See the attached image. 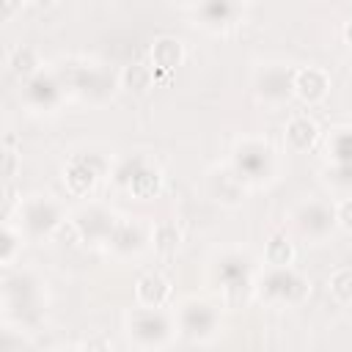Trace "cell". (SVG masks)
Segmentation results:
<instances>
[{"instance_id":"1","label":"cell","mask_w":352,"mask_h":352,"mask_svg":"<svg viewBox=\"0 0 352 352\" xmlns=\"http://www.w3.org/2000/svg\"><path fill=\"white\" fill-rule=\"evenodd\" d=\"M168 292H170V286H168V280H165L160 272L143 275V278L138 280V297H140V302H146V305H162L165 297H168Z\"/></svg>"},{"instance_id":"2","label":"cell","mask_w":352,"mask_h":352,"mask_svg":"<svg viewBox=\"0 0 352 352\" xmlns=\"http://www.w3.org/2000/svg\"><path fill=\"white\" fill-rule=\"evenodd\" d=\"M294 88H297V94H300L305 102H316V99L324 96V91H327V80H324V74H322L319 69H305V72L297 74Z\"/></svg>"},{"instance_id":"3","label":"cell","mask_w":352,"mask_h":352,"mask_svg":"<svg viewBox=\"0 0 352 352\" xmlns=\"http://www.w3.org/2000/svg\"><path fill=\"white\" fill-rule=\"evenodd\" d=\"M286 140H289L294 148H308V146L316 140V126H314V121H308V118H292V121H289V129H286Z\"/></svg>"},{"instance_id":"4","label":"cell","mask_w":352,"mask_h":352,"mask_svg":"<svg viewBox=\"0 0 352 352\" xmlns=\"http://www.w3.org/2000/svg\"><path fill=\"white\" fill-rule=\"evenodd\" d=\"M179 58H182L179 41H173V38L157 41V47H154V60H157L160 69H173V66L179 63Z\"/></svg>"},{"instance_id":"5","label":"cell","mask_w":352,"mask_h":352,"mask_svg":"<svg viewBox=\"0 0 352 352\" xmlns=\"http://www.w3.org/2000/svg\"><path fill=\"white\" fill-rule=\"evenodd\" d=\"M292 256H294V250H292V242H289L286 236L275 234V236L267 242V261H270V264L283 267V264L292 261Z\"/></svg>"},{"instance_id":"6","label":"cell","mask_w":352,"mask_h":352,"mask_svg":"<svg viewBox=\"0 0 352 352\" xmlns=\"http://www.w3.org/2000/svg\"><path fill=\"white\" fill-rule=\"evenodd\" d=\"M66 184H69L74 192H85V190L94 184V170H91L88 165H82V162H74V165L69 168V173H66Z\"/></svg>"},{"instance_id":"7","label":"cell","mask_w":352,"mask_h":352,"mask_svg":"<svg viewBox=\"0 0 352 352\" xmlns=\"http://www.w3.org/2000/svg\"><path fill=\"white\" fill-rule=\"evenodd\" d=\"M11 69H14L16 74H22V77L33 74V72H36V52H33L30 47L14 50V55H11Z\"/></svg>"},{"instance_id":"8","label":"cell","mask_w":352,"mask_h":352,"mask_svg":"<svg viewBox=\"0 0 352 352\" xmlns=\"http://www.w3.org/2000/svg\"><path fill=\"white\" fill-rule=\"evenodd\" d=\"M124 82H126L129 91H146L148 82H151V72H148L146 66H140V63L126 66V72H124Z\"/></svg>"},{"instance_id":"9","label":"cell","mask_w":352,"mask_h":352,"mask_svg":"<svg viewBox=\"0 0 352 352\" xmlns=\"http://www.w3.org/2000/svg\"><path fill=\"white\" fill-rule=\"evenodd\" d=\"M330 289L341 302H352V270H338L330 278Z\"/></svg>"},{"instance_id":"10","label":"cell","mask_w":352,"mask_h":352,"mask_svg":"<svg viewBox=\"0 0 352 352\" xmlns=\"http://www.w3.org/2000/svg\"><path fill=\"white\" fill-rule=\"evenodd\" d=\"M132 190L140 195V198H151L157 190H160V173L154 170H143V173H138L135 176V182H132Z\"/></svg>"},{"instance_id":"11","label":"cell","mask_w":352,"mask_h":352,"mask_svg":"<svg viewBox=\"0 0 352 352\" xmlns=\"http://www.w3.org/2000/svg\"><path fill=\"white\" fill-rule=\"evenodd\" d=\"M154 239H157V248H160V250H173L182 236H179V228H176L173 223H162V226H157Z\"/></svg>"},{"instance_id":"12","label":"cell","mask_w":352,"mask_h":352,"mask_svg":"<svg viewBox=\"0 0 352 352\" xmlns=\"http://www.w3.org/2000/svg\"><path fill=\"white\" fill-rule=\"evenodd\" d=\"M58 239H60L63 245H74V242L80 239V231H77V226H74V223H69V226H60V228H58Z\"/></svg>"},{"instance_id":"13","label":"cell","mask_w":352,"mask_h":352,"mask_svg":"<svg viewBox=\"0 0 352 352\" xmlns=\"http://www.w3.org/2000/svg\"><path fill=\"white\" fill-rule=\"evenodd\" d=\"M338 220H341L344 228L352 231V201H344V204L338 206Z\"/></svg>"},{"instance_id":"14","label":"cell","mask_w":352,"mask_h":352,"mask_svg":"<svg viewBox=\"0 0 352 352\" xmlns=\"http://www.w3.org/2000/svg\"><path fill=\"white\" fill-rule=\"evenodd\" d=\"M14 170H16V154H14V151H6V154H3V176L11 179Z\"/></svg>"},{"instance_id":"15","label":"cell","mask_w":352,"mask_h":352,"mask_svg":"<svg viewBox=\"0 0 352 352\" xmlns=\"http://www.w3.org/2000/svg\"><path fill=\"white\" fill-rule=\"evenodd\" d=\"M16 6H19V0H3V16H11Z\"/></svg>"},{"instance_id":"16","label":"cell","mask_w":352,"mask_h":352,"mask_svg":"<svg viewBox=\"0 0 352 352\" xmlns=\"http://www.w3.org/2000/svg\"><path fill=\"white\" fill-rule=\"evenodd\" d=\"M344 36H346V41H349V44H352V22H349V25H346V28H344Z\"/></svg>"},{"instance_id":"17","label":"cell","mask_w":352,"mask_h":352,"mask_svg":"<svg viewBox=\"0 0 352 352\" xmlns=\"http://www.w3.org/2000/svg\"><path fill=\"white\" fill-rule=\"evenodd\" d=\"M36 3H38V6H52L55 0H36Z\"/></svg>"}]
</instances>
